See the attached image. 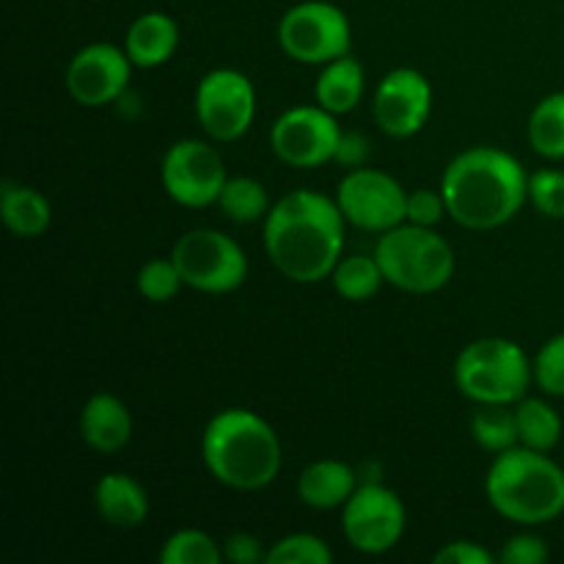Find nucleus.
<instances>
[{
    "mask_svg": "<svg viewBox=\"0 0 564 564\" xmlns=\"http://www.w3.org/2000/svg\"><path fill=\"white\" fill-rule=\"evenodd\" d=\"M218 207L231 224H257L270 213L268 191L253 176H229L218 196Z\"/></svg>",
    "mask_w": 564,
    "mask_h": 564,
    "instance_id": "nucleus-25",
    "label": "nucleus"
},
{
    "mask_svg": "<svg viewBox=\"0 0 564 564\" xmlns=\"http://www.w3.org/2000/svg\"><path fill=\"white\" fill-rule=\"evenodd\" d=\"M518 444L534 452H551L562 441V419L540 397H523L516 402Z\"/></svg>",
    "mask_w": 564,
    "mask_h": 564,
    "instance_id": "nucleus-22",
    "label": "nucleus"
},
{
    "mask_svg": "<svg viewBox=\"0 0 564 564\" xmlns=\"http://www.w3.org/2000/svg\"><path fill=\"white\" fill-rule=\"evenodd\" d=\"M369 158V143L361 132H341L339 149H336V163L347 169H361Z\"/></svg>",
    "mask_w": 564,
    "mask_h": 564,
    "instance_id": "nucleus-36",
    "label": "nucleus"
},
{
    "mask_svg": "<svg viewBox=\"0 0 564 564\" xmlns=\"http://www.w3.org/2000/svg\"><path fill=\"white\" fill-rule=\"evenodd\" d=\"M529 202L545 218H564V171L540 169L529 176Z\"/></svg>",
    "mask_w": 564,
    "mask_h": 564,
    "instance_id": "nucleus-31",
    "label": "nucleus"
},
{
    "mask_svg": "<svg viewBox=\"0 0 564 564\" xmlns=\"http://www.w3.org/2000/svg\"><path fill=\"white\" fill-rule=\"evenodd\" d=\"M334 198L347 224L372 235H383L408 220L405 187L380 169H350Z\"/></svg>",
    "mask_w": 564,
    "mask_h": 564,
    "instance_id": "nucleus-11",
    "label": "nucleus"
},
{
    "mask_svg": "<svg viewBox=\"0 0 564 564\" xmlns=\"http://www.w3.org/2000/svg\"><path fill=\"white\" fill-rule=\"evenodd\" d=\"M527 135L540 158L564 160V91L549 94L534 105Z\"/></svg>",
    "mask_w": 564,
    "mask_h": 564,
    "instance_id": "nucleus-24",
    "label": "nucleus"
},
{
    "mask_svg": "<svg viewBox=\"0 0 564 564\" xmlns=\"http://www.w3.org/2000/svg\"><path fill=\"white\" fill-rule=\"evenodd\" d=\"M341 127L323 105H297L273 121L270 147L290 169H319L336 158Z\"/></svg>",
    "mask_w": 564,
    "mask_h": 564,
    "instance_id": "nucleus-12",
    "label": "nucleus"
},
{
    "mask_svg": "<svg viewBox=\"0 0 564 564\" xmlns=\"http://www.w3.org/2000/svg\"><path fill=\"white\" fill-rule=\"evenodd\" d=\"M180 47V25L163 11H147L127 28L124 53L135 69H154L169 64Z\"/></svg>",
    "mask_w": 564,
    "mask_h": 564,
    "instance_id": "nucleus-17",
    "label": "nucleus"
},
{
    "mask_svg": "<svg viewBox=\"0 0 564 564\" xmlns=\"http://www.w3.org/2000/svg\"><path fill=\"white\" fill-rule=\"evenodd\" d=\"M196 119L209 141L231 143L257 119V88L240 69H213L198 80Z\"/></svg>",
    "mask_w": 564,
    "mask_h": 564,
    "instance_id": "nucleus-9",
    "label": "nucleus"
},
{
    "mask_svg": "<svg viewBox=\"0 0 564 564\" xmlns=\"http://www.w3.org/2000/svg\"><path fill=\"white\" fill-rule=\"evenodd\" d=\"M268 564H330L334 562V551L323 538L308 532L286 534V538L275 540L264 554Z\"/></svg>",
    "mask_w": 564,
    "mask_h": 564,
    "instance_id": "nucleus-28",
    "label": "nucleus"
},
{
    "mask_svg": "<svg viewBox=\"0 0 564 564\" xmlns=\"http://www.w3.org/2000/svg\"><path fill=\"white\" fill-rule=\"evenodd\" d=\"M80 438L99 455H116L132 438V413L119 397L99 391L80 411Z\"/></svg>",
    "mask_w": 564,
    "mask_h": 564,
    "instance_id": "nucleus-16",
    "label": "nucleus"
},
{
    "mask_svg": "<svg viewBox=\"0 0 564 564\" xmlns=\"http://www.w3.org/2000/svg\"><path fill=\"white\" fill-rule=\"evenodd\" d=\"M499 556L490 554L482 545L471 543V540H455V543H446L444 549L435 551L433 562L435 564H494Z\"/></svg>",
    "mask_w": 564,
    "mask_h": 564,
    "instance_id": "nucleus-34",
    "label": "nucleus"
},
{
    "mask_svg": "<svg viewBox=\"0 0 564 564\" xmlns=\"http://www.w3.org/2000/svg\"><path fill=\"white\" fill-rule=\"evenodd\" d=\"M375 259L386 284L411 295H433L455 275V251L435 229L400 224L375 242Z\"/></svg>",
    "mask_w": 564,
    "mask_h": 564,
    "instance_id": "nucleus-5",
    "label": "nucleus"
},
{
    "mask_svg": "<svg viewBox=\"0 0 564 564\" xmlns=\"http://www.w3.org/2000/svg\"><path fill=\"white\" fill-rule=\"evenodd\" d=\"M471 435L485 452L494 455L518 446L516 405H477L471 416Z\"/></svg>",
    "mask_w": 564,
    "mask_h": 564,
    "instance_id": "nucleus-26",
    "label": "nucleus"
},
{
    "mask_svg": "<svg viewBox=\"0 0 564 564\" xmlns=\"http://www.w3.org/2000/svg\"><path fill=\"white\" fill-rule=\"evenodd\" d=\"M356 488L358 477L345 460H314L297 477V499L312 510L345 507Z\"/></svg>",
    "mask_w": 564,
    "mask_h": 564,
    "instance_id": "nucleus-19",
    "label": "nucleus"
},
{
    "mask_svg": "<svg viewBox=\"0 0 564 564\" xmlns=\"http://www.w3.org/2000/svg\"><path fill=\"white\" fill-rule=\"evenodd\" d=\"M202 460L220 485L253 494L273 485L279 477L281 441L259 413L226 408L204 427Z\"/></svg>",
    "mask_w": 564,
    "mask_h": 564,
    "instance_id": "nucleus-3",
    "label": "nucleus"
},
{
    "mask_svg": "<svg viewBox=\"0 0 564 564\" xmlns=\"http://www.w3.org/2000/svg\"><path fill=\"white\" fill-rule=\"evenodd\" d=\"M534 380L532 361L518 341L485 336L460 350L455 386L474 405H516Z\"/></svg>",
    "mask_w": 564,
    "mask_h": 564,
    "instance_id": "nucleus-6",
    "label": "nucleus"
},
{
    "mask_svg": "<svg viewBox=\"0 0 564 564\" xmlns=\"http://www.w3.org/2000/svg\"><path fill=\"white\" fill-rule=\"evenodd\" d=\"M138 292L152 303H169L176 292L185 286L180 270H176L174 259H149L141 270H138Z\"/></svg>",
    "mask_w": 564,
    "mask_h": 564,
    "instance_id": "nucleus-29",
    "label": "nucleus"
},
{
    "mask_svg": "<svg viewBox=\"0 0 564 564\" xmlns=\"http://www.w3.org/2000/svg\"><path fill=\"white\" fill-rule=\"evenodd\" d=\"M441 193L457 226L490 231L510 224L529 202V174L505 149L474 147L446 165Z\"/></svg>",
    "mask_w": 564,
    "mask_h": 564,
    "instance_id": "nucleus-2",
    "label": "nucleus"
},
{
    "mask_svg": "<svg viewBox=\"0 0 564 564\" xmlns=\"http://www.w3.org/2000/svg\"><path fill=\"white\" fill-rule=\"evenodd\" d=\"M160 180H163V191L169 193L171 202L202 209L218 204L229 174H226L224 154L213 143L198 141V138H182V141L171 143L169 152L163 154Z\"/></svg>",
    "mask_w": 564,
    "mask_h": 564,
    "instance_id": "nucleus-10",
    "label": "nucleus"
},
{
    "mask_svg": "<svg viewBox=\"0 0 564 564\" xmlns=\"http://www.w3.org/2000/svg\"><path fill=\"white\" fill-rule=\"evenodd\" d=\"M330 284H334L336 295L345 297L350 303H364L380 292L386 284L383 270H380L375 253H352V257H341L339 264L330 273Z\"/></svg>",
    "mask_w": 564,
    "mask_h": 564,
    "instance_id": "nucleus-23",
    "label": "nucleus"
},
{
    "mask_svg": "<svg viewBox=\"0 0 564 564\" xmlns=\"http://www.w3.org/2000/svg\"><path fill=\"white\" fill-rule=\"evenodd\" d=\"M430 110H433V86L422 72L411 66L391 69L375 88V124L389 138H411L422 132Z\"/></svg>",
    "mask_w": 564,
    "mask_h": 564,
    "instance_id": "nucleus-14",
    "label": "nucleus"
},
{
    "mask_svg": "<svg viewBox=\"0 0 564 564\" xmlns=\"http://www.w3.org/2000/svg\"><path fill=\"white\" fill-rule=\"evenodd\" d=\"M485 496L505 521L543 527L564 512V471L549 457L527 446L499 452L485 477Z\"/></svg>",
    "mask_w": 564,
    "mask_h": 564,
    "instance_id": "nucleus-4",
    "label": "nucleus"
},
{
    "mask_svg": "<svg viewBox=\"0 0 564 564\" xmlns=\"http://www.w3.org/2000/svg\"><path fill=\"white\" fill-rule=\"evenodd\" d=\"M364 88H367L364 66L352 55H341L323 66L317 86H314V99L334 116H345L358 108V102L364 99Z\"/></svg>",
    "mask_w": 564,
    "mask_h": 564,
    "instance_id": "nucleus-21",
    "label": "nucleus"
},
{
    "mask_svg": "<svg viewBox=\"0 0 564 564\" xmlns=\"http://www.w3.org/2000/svg\"><path fill=\"white\" fill-rule=\"evenodd\" d=\"M549 556L551 551L540 534L523 532L507 540L505 549H501L499 554V562L501 564H543Z\"/></svg>",
    "mask_w": 564,
    "mask_h": 564,
    "instance_id": "nucleus-33",
    "label": "nucleus"
},
{
    "mask_svg": "<svg viewBox=\"0 0 564 564\" xmlns=\"http://www.w3.org/2000/svg\"><path fill=\"white\" fill-rule=\"evenodd\" d=\"M0 218L14 237L36 240L53 224V207L36 187L3 182V187H0Z\"/></svg>",
    "mask_w": 564,
    "mask_h": 564,
    "instance_id": "nucleus-20",
    "label": "nucleus"
},
{
    "mask_svg": "<svg viewBox=\"0 0 564 564\" xmlns=\"http://www.w3.org/2000/svg\"><path fill=\"white\" fill-rule=\"evenodd\" d=\"M405 505L383 485H361L341 507V532L356 551L367 556L389 554L405 534Z\"/></svg>",
    "mask_w": 564,
    "mask_h": 564,
    "instance_id": "nucleus-13",
    "label": "nucleus"
},
{
    "mask_svg": "<svg viewBox=\"0 0 564 564\" xmlns=\"http://www.w3.org/2000/svg\"><path fill=\"white\" fill-rule=\"evenodd\" d=\"M132 61L124 47L94 42L77 50L66 66V91L83 108H105L116 102L130 86Z\"/></svg>",
    "mask_w": 564,
    "mask_h": 564,
    "instance_id": "nucleus-15",
    "label": "nucleus"
},
{
    "mask_svg": "<svg viewBox=\"0 0 564 564\" xmlns=\"http://www.w3.org/2000/svg\"><path fill=\"white\" fill-rule=\"evenodd\" d=\"M176 270L191 290L226 295L246 284L248 257L237 240L218 229H191L171 248Z\"/></svg>",
    "mask_w": 564,
    "mask_h": 564,
    "instance_id": "nucleus-7",
    "label": "nucleus"
},
{
    "mask_svg": "<svg viewBox=\"0 0 564 564\" xmlns=\"http://www.w3.org/2000/svg\"><path fill=\"white\" fill-rule=\"evenodd\" d=\"M275 36L286 58L308 66L330 64L341 55H350L352 47L350 20L339 6L325 0H303L286 9Z\"/></svg>",
    "mask_w": 564,
    "mask_h": 564,
    "instance_id": "nucleus-8",
    "label": "nucleus"
},
{
    "mask_svg": "<svg viewBox=\"0 0 564 564\" xmlns=\"http://www.w3.org/2000/svg\"><path fill=\"white\" fill-rule=\"evenodd\" d=\"M446 213V202L444 193L441 191H430V187H422V191L408 193V224L416 226H427L433 229L435 224L444 220Z\"/></svg>",
    "mask_w": 564,
    "mask_h": 564,
    "instance_id": "nucleus-32",
    "label": "nucleus"
},
{
    "mask_svg": "<svg viewBox=\"0 0 564 564\" xmlns=\"http://www.w3.org/2000/svg\"><path fill=\"white\" fill-rule=\"evenodd\" d=\"M262 543H259L257 534H248V532H235L226 538L224 543V560L231 564H259L264 562Z\"/></svg>",
    "mask_w": 564,
    "mask_h": 564,
    "instance_id": "nucleus-35",
    "label": "nucleus"
},
{
    "mask_svg": "<svg viewBox=\"0 0 564 564\" xmlns=\"http://www.w3.org/2000/svg\"><path fill=\"white\" fill-rule=\"evenodd\" d=\"M224 560V549L202 529H180L171 534L160 551L163 564H218Z\"/></svg>",
    "mask_w": 564,
    "mask_h": 564,
    "instance_id": "nucleus-27",
    "label": "nucleus"
},
{
    "mask_svg": "<svg viewBox=\"0 0 564 564\" xmlns=\"http://www.w3.org/2000/svg\"><path fill=\"white\" fill-rule=\"evenodd\" d=\"M345 226L336 198L297 187L264 215V253L284 279L319 284L345 257Z\"/></svg>",
    "mask_w": 564,
    "mask_h": 564,
    "instance_id": "nucleus-1",
    "label": "nucleus"
},
{
    "mask_svg": "<svg viewBox=\"0 0 564 564\" xmlns=\"http://www.w3.org/2000/svg\"><path fill=\"white\" fill-rule=\"evenodd\" d=\"M534 383L549 397H564V334L551 336L532 361Z\"/></svg>",
    "mask_w": 564,
    "mask_h": 564,
    "instance_id": "nucleus-30",
    "label": "nucleus"
},
{
    "mask_svg": "<svg viewBox=\"0 0 564 564\" xmlns=\"http://www.w3.org/2000/svg\"><path fill=\"white\" fill-rule=\"evenodd\" d=\"M94 507L108 527L138 529L149 516V496L130 474L110 471L94 488Z\"/></svg>",
    "mask_w": 564,
    "mask_h": 564,
    "instance_id": "nucleus-18",
    "label": "nucleus"
}]
</instances>
